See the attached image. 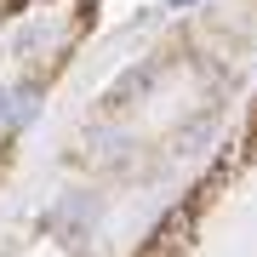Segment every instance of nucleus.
Wrapping results in <instances>:
<instances>
[{"label":"nucleus","mask_w":257,"mask_h":257,"mask_svg":"<svg viewBox=\"0 0 257 257\" xmlns=\"http://www.w3.org/2000/svg\"><path fill=\"white\" fill-rule=\"evenodd\" d=\"M0 120H6V92H0Z\"/></svg>","instance_id":"1"}]
</instances>
